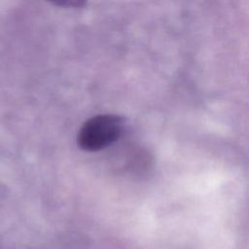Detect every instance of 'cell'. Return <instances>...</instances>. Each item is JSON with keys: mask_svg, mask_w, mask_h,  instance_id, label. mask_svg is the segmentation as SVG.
I'll return each instance as SVG.
<instances>
[{"mask_svg": "<svg viewBox=\"0 0 249 249\" xmlns=\"http://www.w3.org/2000/svg\"><path fill=\"white\" fill-rule=\"evenodd\" d=\"M124 124V119L118 115L94 116L81 126L77 136L78 146L87 152L107 148L121 137Z\"/></svg>", "mask_w": 249, "mask_h": 249, "instance_id": "obj_1", "label": "cell"}, {"mask_svg": "<svg viewBox=\"0 0 249 249\" xmlns=\"http://www.w3.org/2000/svg\"><path fill=\"white\" fill-rule=\"evenodd\" d=\"M49 2L64 8H80L86 5L88 0H48Z\"/></svg>", "mask_w": 249, "mask_h": 249, "instance_id": "obj_2", "label": "cell"}]
</instances>
